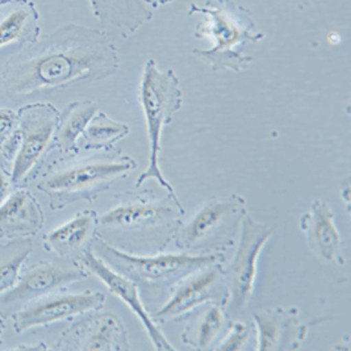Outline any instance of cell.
Returning a JSON list of instances; mask_svg holds the SVG:
<instances>
[{
	"label": "cell",
	"instance_id": "2e32d148",
	"mask_svg": "<svg viewBox=\"0 0 351 351\" xmlns=\"http://www.w3.org/2000/svg\"><path fill=\"white\" fill-rule=\"evenodd\" d=\"M332 207L321 199L313 200L300 219V229L305 234L309 249L326 263L345 266L343 240L335 223Z\"/></svg>",
	"mask_w": 351,
	"mask_h": 351
},
{
	"label": "cell",
	"instance_id": "30bf717a",
	"mask_svg": "<svg viewBox=\"0 0 351 351\" xmlns=\"http://www.w3.org/2000/svg\"><path fill=\"white\" fill-rule=\"evenodd\" d=\"M60 112L51 104H31L19 113L20 145L17 150L12 182L19 183L32 170L47 152L58 127Z\"/></svg>",
	"mask_w": 351,
	"mask_h": 351
},
{
	"label": "cell",
	"instance_id": "ac0fdd59",
	"mask_svg": "<svg viewBox=\"0 0 351 351\" xmlns=\"http://www.w3.org/2000/svg\"><path fill=\"white\" fill-rule=\"evenodd\" d=\"M40 37L38 14L29 0H0V48Z\"/></svg>",
	"mask_w": 351,
	"mask_h": 351
},
{
	"label": "cell",
	"instance_id": "484cf974",
	"mask_svg": "<svg viewBox=\"0 0 351 351\" xmlns=\"http://www.w3.org/2000/svg\"><path fill=\"white\" fill-rule=\"evenodd\" d=\"M19 127V116L14 111L0 108V150L11 140Z\"/></svg>",
	"mask_w": 351,
	"mask_h": 351
},
{
	"label": "cell",
	"instance_id": "4316f807",
	"mask_svg": "<svg viewBox=\"0 0 351 351\" xmlns=\"http://www.w3.org/2000/svg\"><path fill=\"white\" fill-rule=\"evenodd\" d=\"M10 196V184L7 179L0 173V206L8 199Z\"/></svg>",
	"mask_w": 351,
	"mask_h": 351
},
{
	"label": "cell",
	"instance_id": "83f0119b",
	"mask_svg": "<svg viewBox=\"0 0 351 351\" xmlns=\"http://www.w3.org/2000/svg\"><path fill=\"white\" fill-rule=\"evenodd\" d=\"M141 1L150 8H160V7L173 3L174 0H141Z\"/></svg>",
	"mask_w": 351,
	"mask_h": 351
},
{
	"label": "cell",
	"instance_id": "e0dca14e",
	"mask_svg": "<svg viewBox=\"0 0 351 351\" xmlns=\"http://www.w3.org/2000/svg\"><path fill=\"white\" fill-rule=\"evenodd\" d=\"M94 16L103 27H113L124 38L153 20V8L141 0H90Z\"/></svg>",
	"mask_w": 351,
	"mask_h": 351
},
{
	"label": "cell",
	"instance_id": "cb8c5ba5",
	"mask_svg": "<svg viewBox=\"0 0 351 351\" xmlns=\"http://www.w3.org/2000/svg\"><path fill=\"white\" fill-rule=\"evenodd\" d=\"M32 253L29 241H17L0 246V295L16 285L21 265Z\"/></svg>",
	"mask_w": 351,
	"mask_h": 351
},
{
	"label": "cell",
	"instance_id": "4fadbf2b",
	"mask_svg": "<svg viewBox=\"0 0 351 351\" xmlns=\"http://www.w3.org/2000/svg\"><path fill=\"white\" fill-rule=\"evenodd\" d=\"M60 348L66 350H130L128 332L113 313H95L64 333Z\"/></svg>",
	"mask_w": 351,
	"mask_h": 351
},
{
	"label": "cell",
	"instance_id": "7c38bea8",
	"mask_svg": "<svg viewBox=\"0 0 351 351\" xmlns=\"http://www.w3.org/2000/svg\"><path fill=\"white\" fill-rule=\"evenodd\" d=\"M88 272L75 263H41L27 272L10 291L0 295V312L8 315L21 304L45 296L56 288L83 280Z\"/></svg>",
	"mask_w": 351,
	"mask_h": 351
},
{
	"label": "cell",
	"instance_id": "7402d4cb",
	"mask_svg": "<svg viewBox=\"0 0 351 351\" xmlns=\"http://www.w3.org/2000/svg\"><path fill=\"white\" fill-rule=\"evenodd\" d=\"M97 112L99 106L91 100L74 101L64 108V113L60 114L58 127L56 130L57 144L64 153H70L77 149L78 140Z\"/></svg>",
	"mask_w": 351,
	"mask_h": 351
},
{
	"label": "cell",
	"instance_id": "52a82bcc",
	"mask_svg": "<svg viewBox=\"0 0 351 351\" xmlns=\"http://www.w3.org/2000/svg\"><path fill=\"white\" fill-rule=\"evenodd\" d=\"M184 213L179 197L170 193L158 197L149 190L125 192L119 196L117 204L99 219V226L129 234H174Z\"/></svg>",
	"mask_w": 351,
	"mask_h": 351
},
{
	"label": "cell",
	"instance_id": "5bb4252c",
	"mask_svg": "<svg viewBox=\"0 0 351 351\" xmlns=\"http://www.w3.org/2000/svg\"><path fill=\"white\" fill-rule=\"evenodd\" d=\"M256 350H299L309 326L300 321L296 306H272L253 313Z\"/></svg>",
	"mask_w": 351,
	"mask_h": 351
},
{
	"label": "cell",
	"instance_id": "ba28073f",
	"mask_svg": "<svg viewBox=\"0 0 351 351\" xmlns=\"http://www.w3.org/2000/svg\"><path fill=\"white\" fill-rule=\"evenodd\" d=\"M274 232L269 225L256 221L247 213L242 219L237 253L225 269L229 299L223 308L229 319H240L249 308L256 289L258 259Z\"/></svg>",
	"mask_w": 351,
	"mask_h": 351
},
{
	"label": "cell",
	"instance_id": "277c9868",
	"mask_svg": "<svg viewBox=\"0 0 351 351\" xmlns=\"http://www.w3.org/2000/svg\"><path fill=\"white\" fill-rule=\"evenodd\" d=\"M138 99L144 111L150 153L149 165L137 178L136 187L140 189L146 180L154 179L167 193L178 197L174 187L163 176L160 166L162 132L166 125L171 124L174 114L183 106V91L176 71L173 69L162 70L156 60H147L140 83Z\"/></svg>",
	"mask_w": 351,
	"mask_h": 351
},
{
	"label": "cell",
	"instance_id": "9a60e30c",
	"mask_svg": "<svg viewBox=\"0 0 351 351\" xmlns=\"http://www.w3.org/2000/svg\"><path fill=\"white\" fill-rule=\"evenodd\" d=\"M104 303L106 295L103 292L87 291L82 293L51 296L19 312L15 319V328L17 333H21L31 328L44 326L100 309Z\"/></svg>",
	"mask_w": 351,
	"mask_h": 351
},
{
	"label": "cell",
	"instance_id": "d6986e66",
	"mask_svg": "<svg viewBox=\"0 0 351 351\" xmlns=\"http://www.w3.org/2000/svg\"><path fill=\"white\" fill-rule=\"evenodd\" d=\"M182 341L195 350H208L228 326L223 304L207 303L186 316Z\"/></svg>",
	"mask_w": 351,
	"mask_h": 351
},
{
	"label": "cell",
	"instance_id": "5b68a950",
	"mask_svg": "<svg viewBox=\"0 0 351 351\" xmlns=\"http://www.w3.org/2000/svg\"><path fill=\"white\" fill-rule=\"evenodd\" d=\"M136 167V160L120 150H100L96 156L47 176L38 189L48 193L50 207L61 209L80 200H95L101 192L127 178Z\"/></svg>",
	"mask_w": 351,
	"mask_h": 351
},
{
	"label": "cell",
	"instance_id": "8fae6325",
	"mask_svg": "<svg viewBox=\"0 0 351 351\" xmlns=\"http://www.w3.org/2000/svg\"><path fill=\"white\" fill-rule=\"evenodd\" d=\"M80 263L88 274L96 276L110 289L111 293L121 299L133 311V313L144 324L145 330L156 350H176V348L169 342L154 319H152L143 300L140 288L132 279L120 272L114 271L103 259L96 256L91 247H87L82 253Z\"/></svg>",
	"mask_w": 351,
	"mask_h": 351
},
{
	"label": "cell",
	"instance_id": "6da1fadb",
	"mask_svg": "<svg viewBox=\"0 0 351 351\" xmlns=\"http://www.w3.org/2000/svg\"><path fill=\"white\" fill-rule=\"evenodd\" d=\"M119 70V50L107 33L70 23L21 49L5 64L3 80L10 94L31 95L106 80Z\"/></svg>",
	"mask_w": 351,
	"mask_h": 351
},
{
	"label": "cell",
	"instance_id": "9c48e42d",
	"mask_svg": "<svg viewBox=\"0 0 351 351\" xmlns=\"http://www.w3.org/2000/svg\"><path fill=\"white\" fill-rule=\"evenodd\" d=\"M229 299L223 262L212 263L192 272L176 285L166 303L150 313L157 324L180 319L193 309L207 303H220L223 306Z\"/></svg>",
	"mask_w": 351,
	"mask_h": 351
},
{
	"label": "cell",
	"instance_id": "3957f363",
	"mask_svg": "<svg viewBox=\"0 0 351 351\" xmlns=\"http://www.w3.org/2000/svg\"><path fill=\"white\" fill-rule=\"evenodd\" d=\"M93 252L114 271L132 279L147 303L152 300L169 299L179 282L208 265L223 262L225 256L217 253H167L157 256H136L111 245L96 236Z\"/></svg>",
	"mask_w": 351,
	"mask_h": 351
},
{
	"label": "cell",
	"instance_id": "7a4b0ae2",
	"mask_svg": "<svg viewBox=\"0 0 351 351\" xmlns=\"http://www.w3.org/2000/svg\"><path fill=\"white\" fill-rule=\"evenodd\" d=\"M189 15H203V21L195 27L193 36L209 38V49H195L192 54L204 61L213 71H245L254 57L246 53V47L258 44L266 33L258 31L253 12L234 0H206L192 3Z\"/></svg>",
	"mask_w": 351,
	"mask_h": 351
},
{
	"label": "cell",
	"instance_id": "d4e9b609",
	"mask_svg": "<svg viewBox=\"0 0 351 351\" xmlns=\"http://www.w3.org/2000/svg\"><path fill=\"white\" fill-rule=\"evenodd\" d=\"M254 338L256 339L254 322L245 321V319H236L229 324L225 337L219 343L216 350H256V346L253 343Z\"/></svg>",
	"mask_w": 351,
	"mask_h": 351
},
{
	"label": "cell",
	"instance_id": "ffe728a7",
	"mask_svg": "<svg viewBox=\"0 0 351 351\" xmlns=\"http://www.w3.org/2000/svg\"><path fill=\"white\" fill-rule=\"evenodd\" d=\"M43 223V209L28 191H19L8 196L0 206V236L32 234L40 230Z\"/></svg>",
	"mask_w": 351,
	"mask_h": 351
},
{
	"label": "cell",
	"instance_id": "603a6c76",
	"mask_svg": "<svg viewBox=\"0 0 351 351\" xmlns=\"http://www.w3.org/2000/svg\"><path fill=\"white\" fill-rule=\"evenodd\" d=\"M129 133L130 128L127 124L113 120L104 112H97L82 136L87 149L108 150L113 149V145L125 138Z\"/></svg>",
	"mask_w": 351,
	"mask_h": 351
},
{
	"label": "cell",
	"instance_id": "f1b7e54d",
	"mask_svg": "<svg viewBox=\"0 0 351 351\" xmlns=\"http://www.w3.org/2000/svg\"><path fill=\"white\" fill-rule=\"evenodd\" d=\"M0 328H1V322H0Z\"/></svg>",
	"mask_w": 351,
	"mask_h": 351
},
{
	"label": "cell",
	"instance_id": "44dd1931",
	"mask_svg": "<svg viewBox=\"0 0 351 351\" xmlns=\"http://www.w3.org/2000/svg\"><path fill=\"white\" fill-rule=\"evenodd\" d=\"M99 217L95 210H83L70 221L51 230L45 237L49 249L61 256L83 253L86 243L95 239Z\"/></svg>",
	"mask_w": 351,
	"mask_h": 351
},
{
	"label": "cell",
	"instance_id": "8992f818",
	"mask_svg": "<svg viewBox=\"0 0 351 351\" xmlns=\"http://www.w3.org/2000/svg\"><path fill=\"white\" fill-rule=\"evenodd\" d=\"M246 199L230 193L208 200L191 219L178 229L173 241L186 253H217L234 245L237 229L247 213Z\"/></svg>",
	"mask_w": 351,
	"mask_h": 351
}]
</instances>
